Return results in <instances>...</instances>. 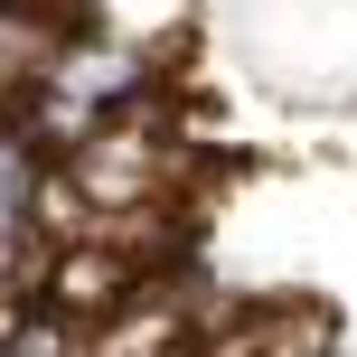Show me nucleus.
I'll return each instance as SVG.
<instances>
[{"instance_id":"nucleus-1","label":"nucleus","mask_w":357,"mask_h":357,"mask_svg":"<svg viewBox=\"0 0 357 357\" xmlns=\"http://www.w3.org/2000/svg\"><path fill=\"white\" fill-rule=\"evenodd\" d=\"M75 339H85V329H75L66 310H47V301H10L0 357H75Z\"/></svg>"},{"instance_id":"nucleus-2","label":"nucleus","mask_w":357,"mask_h":357,"mask_svg":"<svg viewBox=\"0 0 357 357\" xmlns=\"http://www.w3.org/2000/svg\"><path fill=\"white\" fill-rule=\"evenodd\" d=\"M19 10H38V19H56V29H85V0H19Z\"/></svg>"}]
</instances>
